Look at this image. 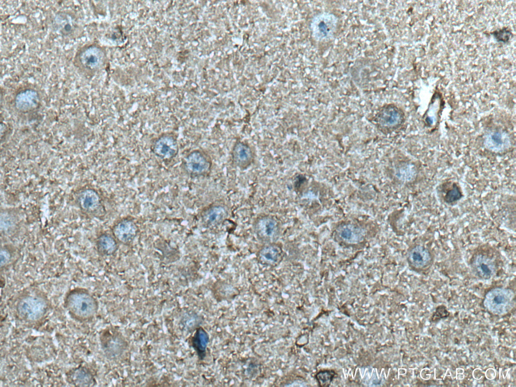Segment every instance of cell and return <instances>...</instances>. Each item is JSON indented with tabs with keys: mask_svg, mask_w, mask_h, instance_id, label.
<instances>
[{
	"mask_svg": "<svg viewBox=\"0 0 516 387\" xmlns=\"http://www.w3.org/2000/svg\"><path fill=\"white\" fill-rule=\"evenodd\" d=\"M105 55L103 50L97 44H87L82 47L75 57V64L84 72L94 74L103 66Z\"/></svg>",
	"mask_w": 516,
	"mask_h": 387,
	"instance_id": "cell-1",
	"label": "cell"
},
{
	"mask_svg": "<svg viewBox=\"0 0 516 387\" xmlns=\"http://www.w3.org/2000/svg\"><path fill=\"white\" fill-rule=\"evenodd\" d=\"M66 304L69 311L76 316L87 319L93 316L96 310L94 298L83 290H74L66 298Z\"/></svg>",
	"mask_w": 516,
	"mask_h": 387,
	"instance_id": "cell-2",
	"label": "cell"
},
{
	"mask_svg": "<svg viewBox=\"0 0 516 387\" xmlns=\"http://www.w3.org/2000/svg\"><path fill=\"white\" fill-rule=\"evenodd\" d=\"M47 304L44 299L36 296H28L18 303L17 311L21 317L29 321L41 318L46 312Z\"/></svg>",
	"mask_w": 516,
	"mask_h": 387,
	"instance_id": "cell-3",
	"label": "cell"
},
{
	"mask_svg": "<svg viewBox=\"0 0 516 387\" xmlns=\"http://www.w3.org/2000/svg\"><path fill=\"white\" fill-rule=\"evenodd\" d=\"M210 163L204 154L198 150L189 153L185 159V168L189 173L202 175L207 173L210 168Z\"/></svg>",
	"mask_w": 516,
	"mask_h": 387,
	"instance_id": "cell-4",
	"label": "cell"
},
{
	"mask_svg": "<svg viewBox=\"0 0 516 387\" xmlns=\"http://www.w3.org/2000/svg\"><path fill=\"white\" fill-rule=\"evenodd\" d=\"M39 102V93L32 88L21 90L17 94L14 99L16 108L23 112L34 110L38 106Z\"/></svg>",
	"mask_w": 516,
	"mask_h": 387,
	"instance_id": "cell-5",
	"label": "cell"
},
{
	"mask_svg": "<svg viewBox=\"0 0 516 387\" xmlns=\"http://www.w3.org/2000/svg\"><path fill=\"white\" fill-rule=\"evenodd\" d=\"M138 231V228L136 224L128 219L120 220L112 229V233L115 238L124 244H131L135 238Z\"/></svg>",
	"mask_w": 516,
	"mask_h": 387,
	"instance_id": "cell-6",
	"label": "cell"
},
{
	"mask_svg": "<svg viewBox=\"0 0 516 387\" xmlns=\"http://www.w3.org/2000/svg\"><path fill=\"white\" fill-rule=\"evenodd\" d=\"M178 145L175 139L169 135H164L158 138L153 146L155 155L163 160L174 157L178 152Z\"/></svg>",
	"mask_w": 516,
	"mask_h": 387,
	"instance_id": "cell-7",
	"label": "cell"
},
{
	"mask_svg": "<svg viewBox=\"0 0 516 387\" xmlns=\"http://www.w3.org/2000/svg\"><path fill=\"white\" fill-rule=\"evenodd\" d=\"M336 26V18L333 14H324L319 16L314 26L317 38L322 40L330 39L333 36Z\"/></svg>",
	"mask_w": 516,
	"mask_h": 387,
	"instance_id": "cell-8",
	"label": "cell"
},
{
	"mask_svg": "<svg viewBox=\"0 0 516 387\" xmlns=\"http://www.w3.org/2000/svg\"><path fill=\"white\" fill-rule=\"evenodd\" d=\"M510 140L507 134L502 131H494L485 137L484 145L487 149L495 152H501L510 146Z\"/></svg>",
	"mask_w": 516,
	"mask_h": 387,
	"instance_id": "cell-9",
	"label": "cell"
},
{
	"mask_svg": "<svg viewBox=\"0 0 516 387\" xmlns=\"http://www.w3.org/2000/svg\"><path fill=\"white\" fill-rule=\"evenodd\" d=\"M78 202L85 212L97 214L101 208V201L98 194L94 190L86 189L79 194Z\"/></svg>",
	"mask_w": 516,
	"mask_h": 387,
	"instance_id": "cell-10",
	"label": "cell"
},
{
	"mask_svg": "<svg viewBox=\"0 0 516 387\" xmlns=\"http://www.w3.org/2000/svg\"><path fill=\"white\" fill-rule=\"evenodd\" d=\"M232 155L234 163L242 168L249 166L253 159V154L250 147L241 142H237L235 144Z\"/></svg>",
	"mask_w": 516,
	"mask_h": 387,
	"instance_id": "cell-11",
	"label": "cell"
},
{
	"mask_svg": "<svg viewBox=\"0 0 516 387\" xmlns=\"http://www.w3.org/2000/svg\"><path fill=\"white\" fill-rule=\"evenodd\" d=\"M408 259L411 266L415 268H423L431 262V254L425 247L418 245L413 247L408 253Z\"/></svg>",
	"mask_w": 516,
	"mask_h": 387,
	"instance_id": "cell-12",
	"label": "cell"
},
{
	"mask_svg": "<svg viewBox=\"0 0 516 387\" xmlns=\"http://www.w3.org/2000/svg\"><path fill=\"white\" fill-rule=\"evenodd\" d=\"M379 122L385 126H394L400 124L403 119V113L393 105H388L379 112L377 117Z\"/></svg>",
	"mask_w": 516,
	"mask_h": 387,
	"instance_id": "cell-13",
	"label": "cell"
},
{
	"mask_svg": "<svg viewBox=\"0 0 516 387\" xmlns=\"http://www.w3.org/2000/svg\"><path fill=\"white\" fill-rule=\"evenodd\" d=\"M338 233L343 241L351 244L362 241L365 235L363 229L350 224L340 226L338 229Z\"/></svg>",
	"mask_w": 516,
	"mask_h": 387,
	"instance_id": "cell-14",
	"label": "cell"
},
{
	"mask_svg": "<svg viewBox=\"0 0 516 387\" xmlns=\"http://www.w3.org/2000/svg\"><path fill=\"white\" fill-rule=\"evenodd\" d=\"M473 266L481 276L484 278L490 277L494 271L495 264L494 262L488 256L479 254L473 259Z\"/></svg>",
	"mask_w": 516,
	"mask_h": 387,
	"instance_id": "cell-15",
	"label": "cell"
},
{
	"mask_svg": "<svg viewBox=\"0 0 516 387\" xmlns=\"http://www.w3.org/2000/svg\"><path fill=\"white\" fill-rule=\"evenodd\" d=\"M54 25L56 30L64 36L71 34L76 28V24L72 17L65 13H59L56 15Z\"/></svg>",
	"mask_w": 516,
	"mask_h": 387,
	"instance_id": "cell-16",
	"label": "cell"
},
{
	"mask_svg": "<svg viewBox=\"0 0 516 387\" xmlns=\"http://www.w3.org/2000/svg\"><path fill=\"white\" fill-rule=\"evenodd\" d=\"M258 233L263 238L272 239L277 234L278 227L277 223L271 218H264L257 223Z\"/></svg>",
	"mask_w": 516,
	"mask_h": 387,
	"instance_id": "cell-17",
	"label": "cell"
},
{
	"mask_svg": "<svg viewBox=\"0 0 516 387\" xmlns=\"http://www.w3.org/2000/svg\"><path fill=\"white\" fill-rule=\"evenodd\" d=\"M116 239L109 234H103L97 240V248L98 251L103 255H109L113 254L117 249Z\"/></svg>",
	"mask_w": 516,
	"mask_h": 387,
	"instance_id": "cell-18",
	"label": "cell"
},
{
	"mask_svg": "<svg viewBox=\"0 0 516 387\" xmlns=\"http://www.w3.org/2000/svg\"><path fill=\"white\" fill-rule=\"evenodd\" d=\"M225 214L226 211L223 207L215 206L206 210L203 214L202 219L206 225L214 226L224 219Z\"/></svg>",
	"mask_w": 516,
	"mask_h": 387,
	"instance_id": "cell-19",
	"label": "cell"
},
{
	"mask_svg": "<svg viewBox=\"0 0 516 387\" xmlns=\"http://www.w3.org/2000/svg\"><path fill=\"white\" fill-rule=\"evenodd\" d=\"M280 255V250L274 245L265 246L259 253L261 261L268 264H273L278 262Z\"/></svg>",
	"mask_w": 516,
	"mask_h": 387,
	"instance_id": "cell-20",
	"label": "cell"
},
{
	"mask_svg": "<svg viewBox=\"0 0 516 387\" xmlns=\"http://www.w3.org/2000/svg\"><path fill=\"white\" fill-rule=\"evenodd\" d=\"M208 341L206 332L202 329H199L192 338V346L199 355H203L206 350Z\"/></svg>",
	"mask_w": 516,
	"mask_h": 387,
	"instance_id": "cell-21",
	"label": "cell"
},
{
	"mask_svg": "<svg viewBox=\"0 0 516 387\" xmlns=\"http://www.w3.org/2000/svg\"><path fill=\"white\" fill-rule=\"evenodd\" d=\"M72 380L78 386H89L93 383V379L89 372L84 368H79L72 374Z\"/></svg>",
	"mask_w": 516,
	"mask_h": 387,
	"instance_id": "cell-22",
	"label": "cell"
},
{
	"mask_svg": "<svg viewBox=\"0 0 516 387\" xmlns=\"http://www.w3.org/2000/svg\"><path fill=\"white\" fill-rule=\"evenodd\" d=\"M462 197V193L459 187L454 184L445 194L444 200L447 203H453L458 201Z\"/></svg>",
	"mask_w": 516,
	"mask_h": 387,
	"instance_id": "cell-23",
	"label": "cell"
},
{
	"mask_svg": "<svg viewBox=\"0 0 516 387\" xmlns=\"http://www.w3.org/2000/svg\"><path fill=\"white\" fill-rule=\"evenodd\" d=\"M335 375V372L333 370H324L319 372L316 374V379L320 386H328L331 383Z\"/></svg>",
	"mask_w": 516,
	"mask_h": 387,
	"instance_id": "cell-24",
	"label": "cell"
},
{
	"mask_svg": "<svg viewBox=\"0 0 516 387\" xmlns=\"http://www.w3.org/2000/svg\"><path fill=\"white\" fill-rule=\"evenodd\" d=\"M11 253L7 249L4 248L1 250V267L6 265L11 259Z\"/></svg>",
	"mask_w": 516,
	"mask_h": 387,
	"instance_id": "cell-25",
	"label": "cell"
},
{
	"mask_svg": "<svg viewBox=\"0 0 516 387\" xmlns=\"http://www.w3.org/2000/svg\"><path fill=\"white\" fill-rule=\"evenodd\" d=\"M496 293V294L494 296L493 300L497 304H501L505 299L504 295H503V293L501 291H497Z\"/></svg>",
	"mask_w": 516,
	"mask_h": 387,
	"instance_id": "cell-26",
	"label": "cell"
}]
</instances>
